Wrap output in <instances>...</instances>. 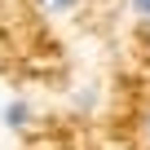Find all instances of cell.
I'll list each match as a JSON object with an SVG mask.
<instances>
[{"label": "cell", "mask_w": 150, "mask_h": 150, "mask_svg": "<svg viewBox=\"0 0 150 150\" xmlns=\"http://www.w3.org/2000/svg\"><path fill=\"white\" fill-rule=\"evenodd\" d=\"M132 5H137V9H141V13H150V0H132Z\"/></svg>", "instance_id": "2"}, {"label": "cell", "mask_w": 150, "mask_h": 150, "mask_svg": "<svg viewBox=\"0 0 150 150\" xmlns=\"http://www.w3.org/2000/svg\"><path fill=\"white\" fill-rule=\"evenodd\" d=\"M27 119H31V110H27L22 102H13V110H9V124L18 128V124H27Z\"/></svg>", "instance_id": "1"}, {"label": "cell", "mask_w": 150, "mask_h": 150, "mask_svg": "<svg viewBox=\"0 0 150 150\" xmlns=\"http://www.w3.org/2000/svg\"><path fill=\"white\" fill-rule=\"evenodd\" d=\"M146 137H150V119H146Z\"/></svg>", "instance_id": "4"}, {"label": "cell", "mask_w": 150, "mask_h": 150, "mask_svg": "<svg viewBox=\"0 0 150 150\" xmlns=\"http://www.w3.org/2000/svg\"><path fill=\"white\" fill-rule=\"evenodd\" d=\"M49 5H66V0H49Z\"/></svg>", "instance_id": "3"}]
</instances>
